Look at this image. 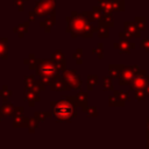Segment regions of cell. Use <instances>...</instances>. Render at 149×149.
Segmentation results:
<instances>
[{"mask_svg": "<svg viewBox=\"0 0 149 149\" xmlns=\"http://www.w3.org/2000/svg\"><path fill=\"white\" fill-rule=\"evenodd\" d=\"M73 115V107L70 102L61 101L54 107V116L58 120H69Z\"/></svg>", "mask_w": 149, "mask_h": 149, "instance_id": "1", "label": "cell"}]
</instances>
